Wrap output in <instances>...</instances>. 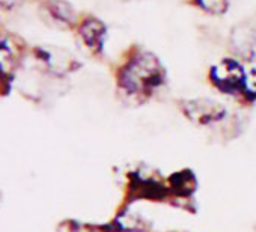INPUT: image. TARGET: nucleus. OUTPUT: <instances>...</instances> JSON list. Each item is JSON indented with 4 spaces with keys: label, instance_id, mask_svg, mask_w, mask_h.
Segmentation results:
<instances>
[{
    "label": "nucleus",
    "instance_id": "nucleus-7",
    "mask_svg": "<svg viewBox=\"0 0 256 232\" xmlns=\"http://www.w3.org/2000/svg\"><path fill=\"white\" fill-rule=\"evenodd\" d=\"M182 5L208 17H224L232 5V0H181Z\"/></svg>",
    "mask_w": 256,
    "mask_h": 232
},
{
    "label": "nucleus",
    "instance_id": "nucleus-1",
    "mask_svg": "<svg viewBox=\"0 0 256 232\" xmlns=\"http://www.w3.org/2000/svg\"><path fill=\"white\" fill-rule=\"evenodd\" d=\"M116 90L136 102H145L169 82L160 56L140 42H130L112 64Z\"/></svg>",
    "mask_w": 256,
    "mask_h": 232
},
{
    "label": "nucleus",
    "instance_id": "nucleus-8",
    "mask_svg": "<svg viewBox=\"0 0 256 232\" xmlns=\"http://www.w3.org/2000/svg\"><path fill=\"white\" fill-rule=\"evenodd\" d=\"M236 100L244 106H252L256 102V65L247 68L246 80Z\"/></svg>",
    "mask_w": 256,
    "mask_h": 232
},
{
    "label": "nucleus",
    "instance_id": "nucleus-6",
    "mask_svg": "<svg viewBox=\"0 0 256 232\" xmlns=\"http://www.w3.org/2000/svg\"><path fill=\"white\" fill-rule=\"evenodd\" d=\"M46 8L50 17L65 29H76L80 16L66 0H47Z\"/></svg>",
    "mask_w": 256,
    "mask_h": 232
},
{
    "label": "nucleus",
    "instance_id": "nucleus-5",
    "mask_svg": "<svg viewBox=\"0 0 256 232\" xmlns=\"http://www.w3.org/2000/svg\"><path fill=\"white\" fill-rule=\"evenodd\" d=\"M180 108L188 121L200 127L217 124L223 121L228 114V108L224 107V104L211 98L181 100Z\"/></svg>",
    "mask_w": 256,
    "mask_h": 232
},
{
    "label": "nucleus",
    "instance_id": "nucleus-2",
    "mask_svg": "<svg viewBox=\"0 0 256 232\" xmlns=\"http://www.w3.org/2000/svg\"><path fill=\"white\" fill-rule=\"evenodd\" d=\"M226 54L244 65H256V14L234 23L224 41Z\"/></svg>",
    "mask_w": 256,
    "mask_h": 232
},
{
    "label": "nucleus",
    "instance_id": "nucleus-3",
    "mask_svg": "<svg viewBox=\"0 0 256 232\" xmlns=\"http://www.w3.org/2000/svg\"><path fill=\"white\" fill-rule=\"evenodd\" d=\"M247 65L241 60L226 54L214 62L206 72L208 83L223 95L238 96L247 74Z\"/></svg>",
    "mask_w": 256,
    "mask_h": 232
},
{
    "label": "nucleus",
    "instance_id": "nucleus-4",
    "mask_svg": "<svg viewBox=\"0 0 256 232\" xmlns=\"http://www.w3.org/2000/svg\"><path fill=\"white\" fill-rule=\"evenodd\" d=\"M76 34L88 50V53L96 60L106 59V42L108 38V26L104 20L90 12L80 14L78 23L76 26Z\"/></svg>",
    "mask_w": 256,
    "mask_h": 232
}]
</instances>
